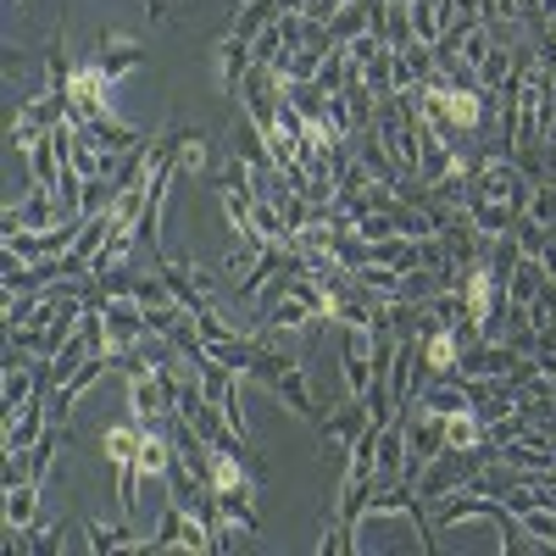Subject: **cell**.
Listing matches in <instances>:
<instances>
[{
	"label": "cell",
	"mask_w": 556,
	"mask_h": 556,
	"mask_svg": "<svg viewBox=\"0 0 556 556\" xmlns=\"http://www.w3.org/2000/svg\"><path fill=\"white\" fill-rule=\"evenodd\" d=\"M495 462V445H445L424 473L412 479V490L424 495L429 506L440 501V495H451V490H468V484H479V473Z\"/></svg>",
	"instance_id": "6da1fadb"
},
{
	"label": "cell",
	"mask_w": 556,
	"mask_h": 556,
	"mask_svg": "<svg viewBox=\"0 0 556 556\" xmlns=\"http://www.w3.org/2000/svg\"><path fill=\"white\" fill-rule=\"evenodd\" d=\"M167 551H212V529L190 513V506H178V501L162 506L156 534L139 545V556H167Z\"/></svg>",
	"instance_id": "7a4b0ae2"
},
{
	"label": "cell",
	"mask_w": 556,
	"mask_h": 556,
	"mask_svg": "<svg viewBox=\"0 0 556 556\" xmlns=\"http://www.w3.org/2000/svg\"><path fill=\"white\" fill-rule=\"evenodd\" d=\"M139 440H146V429H139L134 417L106 429V456L117 468V513L123 518H134V501H139Z\"/></svg>",
	"instance_id": "3957f363"
},
{
	"label": "cell",
	"mask_w": 556,
	"mask_h": 556,
	"mask_svg": "<svg viewBox=\"0 0 556 556\" xmlns=\"http://www.w3.org/2000/svg\"><path fill=\"white\" fill-rule=\"evenodd\" d=\"M62 217L67 212H62V195L51 190V184H28V195L0 212V240L7 235H45V228H56Z\"/></svg>",
	"instance_id": "277c9868"
},
{
	"label": "cell",
	"mask_w": 556,
	"mask_h": 556,
	"mask_svg": "<svg viewBox=\"0 0 556 556\" xmlns=\"http://www.w3.org/2000/svg\"><path fill=\"white\" fill-rule=\"evenodd\" d=\"M367 424H374V417H367V406H362V401H345L334 417H323V424H317V429H323V440H329V445H323V456H329L340 473H345L351 445H356V434H362Z\"/></svg>",
	"instance_id": "5b68a950"
},
{
	"label": "cell",
	"mask_w": 556,
	"mask_h": 556,
	"mask_svg": "<svg viewBox=\"0 0 556 556\" xmlns=\"http://www.w3.org/2000/svg\"><path fill=\"white\" fill-rule=\"evenodd\" d=\"M146 334H151L146 306H139L134 295H112V301H106V340H112V356L139 351V340H146Z\"/></svg>",
	"instance_id": "8992f818"
},
{
	"label": "cell",
	"mask_w": 556,
	"mask_h": 556,
	"mask_svg": "<svg viewBox=\"0 0 556 556\" xmlns=\"http://www.w3.org/2000/svg\"><path fill=\"white\" fill-rule=\"evenodd\" d=\"M240 379H245V374H235V367H223V362H206V367H201L206 395L223 406V417L235 424V434H240V440H251V429H245V406H240Z\"/></svg>",
	"instance_id": "52a82bcc"
},
{
	"label": "cell",
	"mask_w": 556,
	"mask_h": 556,
	"mask_svg": "<svg viewBox=\"0 0 556 556\" xmlns=\"http://www.w3.org/2000/svg\"><path fill=\"white\" fill-rule=\"evenodd\" d=\"M96 67H101L112 84H123L134 67H146V45H139V39H123V34H101V45H96Z\"/></svg>",
	"instance_id": "ba28073f"
},
{
	"label": "cell",
	"mask_w": 556,
	"mask_h": 556,
	"mask_svg": "<svg viewBox=\"0 0 556 556\" xmlns=\"http://www.w3.org/2000/svg\"><path fill=\"white\" fill-rule=\"evenodd\" d=\"M45 429H51V390H39L17 417H7V451H28Z\"/></svg>",
	"instance_id": "9c48e42d"
},
{
	"label": "cell",
	"mask_w": 556,
	"mask_h": 556,
	"mask_svg": "<svg viewBox=\"0 0 556 556\" xmlns=\"http://www.w3.org/2000/svg\"><path fill=\"white\" fill-rule=\"evenodd\" d=\"M212 62H217V84H223V96H240V84H245V73H251V45H245V39H235V34H223Z\"/></svg>",
	"instance_id": "30bf717a"
},
{
	"label": "cell",
	"mask_w": 556,
	"mask_h": 556,
	"mask_svg": "<svg viewBox=\"0 0 556 556\" xmlns=\"http://www.w3.org/2000/svg\"><path fill=\"white\" fill-rule=\"evenodd\" d=\"M217 495V518L235 529V534H262V523H256V506H251V495H256V484H240V490H212Z\"/></svg>",
	"instance_id": "8fae6325"
},
{
	"label": "cell",
	"mask_w": 556,
	"mask_h": 556,
	"mask_svg": "<svg viewBox=\"0 0 556 556\" xmlns=\"http://www.w3.org/2000/svg\"><path fill=\"white\" fill-rule=\"evenodd\" d=\"M468 217H473V228L479 235H490V240H501V235H513L518 228V206H506V201H468Z\"/></svg>",
	"instance_id": "7c38bea8"
},
{
	"label": "cell",
	"mask_w": 556,
	"mask_h": 556,
	"mask_svg": "<svg viewBox=\"0 0 556 556\" xmlns=\"http://www.w3.org/2000/svg\"><path fill=\"white\" fill-rule=\"evenodd\" d=\"M278 12H285L278 0H245V7H235V23H228V34L251 45L262 28H273V23H278Z\"/></svg>",
	"instance_id": "4fadbf2b"
},
{
	"label": "cell",
	"mask_w": 556,
	"mask_h": 556,
	"mask_svg": "<svg viewBox=\"0 0 556 556\" xmlns=\"http://www.w3.org/2000/svg\"><path fill=\"white\" fill-rule=\"evenodd\" d=\"M84 545L89 551H139L146 540L134 534L128 518H117V523H84Z\"/></svg>",
	"instance_id": "5bb4252c"
},
{
	"label": "cell",
	"mask_w": 556,
	"mask_h": 556,
	"mask_svg": "<svg viewBox=\"0 0 556 556\" xmlns=\"http://www.w3.org/2000/svg\"><path fill=\"white\" fill-rule=\"evenodd\" d=\"M285 101H290L306 123L323 128V117H329V101H334V96H329V89H317V78H306V84H285Z\"/></svg>",
	"instance_id": "9a60e30c"
},
{
	"label": "cell",
	"mask_w": 556,
	"mask_h": 556,
	"mask_svg": "<svg viewBox=\"0 0 556 556\" xmlns=\"http://www.w3.org/2000/svg\"><path fill=\"white\" fill-rule=\"evenodd\" d=\"M379 39L390 45V51H401V45H412V39H417V28H412V0H384Z\"/></svg>",
	"instance_id": "2e32d148"
},
{
	"label": "cell",
	"mask_w": 556,
	"mask_h": 556,
	"mask_svg": "<svg viewBox=\"0 0 556 556\" xmlns=\"http://www.w3.org/2000/svg\"><path fill=\"white\" fill-rule=\"evenodd\" d=\"M73 67L78 56L67 51V28L51 39V51H45V89H73Z\"/></svg>",
	"instance_id": "e0dca14e"
},
{
	"label": "cell",
	"mask_w": 556,
	"mask_h": 556,
	"mask_svg": "<svg viewBox=\"0 0 556 556\" xmlns=\"http://www.w3.org/2000/svg\"><path fill=\"white\" fill-rule=\"evenodd\" d=\"M513 67H518V51H513V45H490V56L479 62V89H490V96H495V89L506 84V78H513Z\"/></svg>",
	"instance_id": "ac0fdd59"
},
{
	"label": "cell",
	"mask_w": 556,
	"mask_h": 556,
	"mask_svg": "<svg viewBox=\"0 0 556 556\" xmlns=\"http://www.w3.org/2000/svg\"><path fill=\"white\" fill-rule=\"evenodd\" d=\"M34 518H39V484L34 479L12 484L7 490V529H34Z\"/></svg>",
	"instance_id": "d6986e66"
},
{
	"label": "cell",
	"mask_w": 556,
	"mask_h": 556,
	"mask_svg": "<svg viewBox=\"0 0 556 556\" xmlns=\"http://www.w3.org/2000/svg\"><path fill=\"white\" fill-rule=\"evenodd\" d=\"M212 190H217V195H228V190H235V195H262V190H256V173H251L245 156H228V167L212 178Z\"/></svg>",
	"instance_id": "ffe728a7"
},
{
	"label": "cell",
	"mask_w": 556,
	"mask_h": 556,
	"mask_svg": "<svg viewBox=\"0 0 556 556\" xmlns=\"http://www.w3.org/2000/svg\"><path fill=\"white\" fill-rule=\"evenodd\" d=\"M206 167V134L178 123V173H201Z\"/></svg>",
	"instance_id": "44dd1931"
},
{
	"label": "cell",
	"mask_w": 556,
	"mask_h": 556,
	"mask_svg": "<svg viewBox=\"0 0 556 556\" xmlns=\"http://www.w3.org/2000/svg\"><path fill=\"white\" fill-rule=\"evenodd\" d=\"M490 45H495V34H490V28L479 23V28H468V34H462V45H456V56H462V62H468L473 73H479V62L490 56Z\"/></svg>",
	"instance_id": "7402d4cb"
},
{
	"label": "cell",
	"mask_w": 556,
	"mask_h": 556,
	"mask_svg": "<svg viewBox=\"0 0 556 556\" xmlns=\"http://www.w3.org/2000/svg\"><path fill=\"white\" fill-rule=\"evenodd\" d=\"M278 56H285V34H278V23H273V28H262V34L251 39V62H256V67H273Z\"/></svg>",
	"instance_id": "603a6c76"
},
{
	"label": "cell",
	"mask_w": 556,
	"mask_h": 556,
	"mask_svg": "<svg viewBox=\"0 0 556 556\" xmlns=\"http://www.w3.org/2000/svg\"><path fill=\"white\" fill-rule=\"evenodd\" d=\"M379 51H384V39H379V34H356V39L345 45V56H351V67H356V73H362L367 62H374Z\"/></svg>",
	"instance_id": "cb8c5ba5"
},
{
	"label": "cell",
	"mask_w": 556,
	"mask_h": 556,
	"mask_svg": "<svg viewBox=\"0 0 556 556\" xmlns=\"http://www.w3.org/2000/svg\"><path fill=\"white\" fill-rule=\"evenodd\" d=\"M62 534H67V523H45V529H28V551H34V556H51V551H62Z\"/></svg>",
	"instance_id": "d4e9b609"
}]
</instances>
